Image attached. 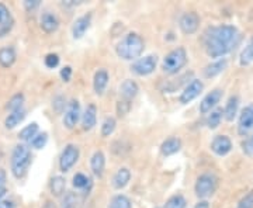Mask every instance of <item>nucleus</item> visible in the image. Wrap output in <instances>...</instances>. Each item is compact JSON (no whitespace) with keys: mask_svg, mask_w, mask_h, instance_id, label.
<instances>
[{"mask_svg":"<svg viewBox=\"0 0 253 208\" xmlns=\"http://www.w3.org/2000/svg\"><path fill=\"white\" fill-rule=\"evenodd\" d=\"M210 149L211 152L219 156V158H224L226 155H229L234 149V144H232V139L225 134H218L212 138L211 144H210Z\"/></svg>","mask_w":253,"mask_h":208,"instance_id":"10","label":"nucleus"},{"mask_svg":"<svg viewBox=\"0 0 253 208\" xmlns=\"http://www.w3.org/2000/svg\"><path fill=\"white\" fill-rule=\"evenodd\" d=\"M156 68H158V56L149 54L134 61L129 69L136 76H149L156 71Z\"/></svg>","mask_w":253,"mask_h":208,"instance_id":"7","label":"nucleus"},{"mask_svg":"<svg viewBox=\"0 0 253 208\" xmlns=\"http://www.w3.org/2000/svg\"><path fill=\"white\" fill-rule=\"evenodd\" d=\"M72 75H73V69L72 66H69V65H66V66H63L62 69H61V72H59V76H61V79L65 83H69L71 79H72Z\"/></svg>","mask_w":253,"mask_h":208,"instance_id":"43","label":"nucleus"},{"mask_svg":"<svg viewBox=\"0 0 253 208\" xmlns=\"http://www.w3.org/2000/svg\"><path fill=\"white\" fill-rule=\"evenodd\" d=\"M241 40L239 30L234 24H219L207 28L203 37L204 49L210 58L221 59L235 49Z\"/></svg>","mask_w":253,"mask_h":208,"instance_id":"1","label":"nucleus"},{"mask_svg":"<svg viewBox=\"0 0 253 208\" xmlns=\"http://www.w3.org/2000/svg\"><path fill=\"white\" fill-rule=\"evenodd\" d=\"M189 62V54L184 46H176L165 55L162 61V71L166 75L179 73Z\"/></svg>","mask_w":253,"mask_h":208,"instance_id":"4","label":"nucleus"},{"mask_svg":"<svg viewBox=\"0 0 253 208\" xmlns=\"http://www.w3.org/2000/svg\"><path fill=\"white\" fill-rule=\"evenodd\" d=\"M40 6H41V0H24V1H23V7H24V10L28 11V13L37 10Z\"/></svg>","mask_w":253,"mask_h":208,"instance_id":"44","label":"nucleus"},{"mask_svg":"<svg viewBox=\"0 0 253 208\" xmlns=\"http://www.w3.org/2000/svg\"><path fill=\"white\" fill-rule=\"evenodd\" d=\"M42 208H55L54 203H51V201H46L45 204L42 206Z\"/></svg>","mask_w":253,"mask_h":208,"instance_id":"48","label":"nucleus"},{"mask_svg":"<svg viewBox=\"0 0 253 208\" xmlns=\"http://www.w3.org/2000/svg\"><path fill=\"white\" fill-rule=\"evenodd\" d=\"M218 189V177L215 173L204 172L197 176L194 183V194L199 200H208Z\"/></svg>","mask_w":253,"mask_h":208,"instance_id":"5","label":"nucleus"},{"mask_svg":"<svg viewBox=\"0 0 253 208\" xmlns=\"http://www.w3.org/2000/svg\"><path fill=\"white\" fill-rule=\"evenodd\" d=\"M66 99L63 97V96H56L54 100H52V107L55 109V111L58 113V114H62L63 111H65V107H66Z\"/></svg>","mask_w":253,"mask_h":208,"instance_id":"40","label":"nucleus"},{"mask_svg":"<svg viewBox=\"0 0 253 208\" xmlns=\"http://www.w3.org/2000/svg\"><path fill=\"white\" fill-rule=\"evenodd\" d=\"M253 62V36L251 37L249 42L246 44L242 52L239 55V64L241 66H248Z\"/></svg>","mask_w":253,"mask_h":208,"instance_id":"33","label":"nucleus"},{"mask_svg":"<svg viewBox=\"0 0 253 208\" xmlns=\"http://www.w3.org/2000/svg\"><path fill=\"white\" fill-rule=\"evenodd\" d=\"M24 103H26V97L23 93H16L14 96H11L10 100L6 104V109L10 111H14V110H20L24 107Z\"/></svg>","mask_w":253,"mask_h":208,"instance_id":"35","label":"nucleus"},{"mask_svg":"<svg viewBox=\"0 0 253 208\" xmlns=\"http://www.w3.org/2000/svg\"><path fill=\"white\" fill-rule=\"evenodd\" d=\"M17 61V51L13 45H6L0 48V66L3 69H9Z\"/></svg>","mask_w":253,"mask_h":208,"instance_id":"22","label":"nucleus"},{"mask_svg":"<svg viewBox=\"0 0 253 208\" xmlns=\"http://www.w3.org/2000/svg\"><path fill=\"white\" fill-rule=\"evenodd\" d=\"M72 186L78 190H83L84 193L91 189V179L84 173H76L72 177Z\"/></svg>","mask_w":253,"mask_h":208,"instance_id":"30","label":"nucleus"},{"mask_svg":"<svg viewBox=\"0 0 253 208\" xmlns=\"http://www.w3.org/2000/svg\"><path fill=\"white\" fill-rule=\"evenodd\" d=\"M203 91H204V82L194 78L183 89L179 96V101H180V104H189L193 100L197 99Z\"/></svg>","mask_w":253,"mask_h":208,"instance_id":"11","label":"nucleus"},{"mask_svg":"<svg viewBox=\"0 0 253 208\" xmlns=\"http://www.w3.org/2000/svg\"><path fill=\"white\" fill-rule=\"evenodd\" d=\"M48 144V134L46 132H38L30 142H28V146L31 149H36V151H40V149H44Z\"/></svg>","mask_w":253,"mask_h":208,"instance_id":"36","label":"nucleus"},{"mask_svg":"<svg viewBox=\"0 0 253 208\" xmlns=\"http://www.w3.org/2000/svg\"><path fill=\"white\" fill-rule=\"evenodd\" d=\"M129 110H131V103H129V101H124V100H120V101L117 103L118 117H124V116H126Z\"/></svg>","mask_w":253,"mask_h":208,"instance_id":"42","label":"nucleus"},{"mask_svg":"<svg viewBox=\"0 0 253 208\" xmlns=\"http://www.w3.org/2000/svg\"><path fill=\"white\" fill-rule=\"evenodd\" d=\"M118 93H120L121 100L129 101V103H131V101L136 97V94L139 93V86H138V83H136L135 81H132V79H126V81L120 84Z\"/></svg>","mask_w":253,"mask_h":208,"instance_id":"18","label":"nucleus"},{"mask_svg":"<svg viewBox=\"0 0 253 208\" xmlns=\"http://www.w3.org/2000/svg\"><path fill=\"white\" fill-rule=\"evenodd\" d=\"M59 208H76V196L72 191H68L62 196L61 207Z\"/></svg>","mask_w":253,"mask_h":208,"instance_id":"37","label":"nucleus"},{"mask_svg":"<svg viewBox=\"0 0 253 208\" xmlns=\"http://www.w3.org/2000/svg\"><path fill=\"white\" fill-rule=\"evenodd\" d=\"M81 123L83 131H91L97 125V106L96 104L90 103L87 104L84 111H82Z\"/></svg>","mask_w":253,"mask_h":208,"instance_id":"14","label":"nucleus"},{"mask_svg":"<svg viewBox=\"0 0 253 208\" xmlns=\"http://www.w3.org/2000/svg\"><path fill=\"white\" fill-rule=\"evenodd\" d=\"M33 163V152L27 144L14 145L10 155V173L14 179L21 180L27 176L28 169Z\"/></svg>","mask_w":253,"mask_h":208,"instance_id":"3","label":"nucleus"},{"mask_svg":"<svg viewBox=\"0 0 253 208\" xmlns=\"http://www.w3.org/2000/svg\"><path fill=\"white\" fill-rule=\"evenodd\" d=\"M251 132H253V104L246 106L238 118V134L248 136Z\"/></svg>","mask_w":253,"mask_h":208,"instance_id":"13","label":"nucleus"},{"mask_svg":"<svg viewBox=\"0 0 253 208\" xmlns=\"http://www.w3.org/2000/svg\"><path fill=\"white\" fill-rule=\"evenodd\" d=\"M239 103H241V100H239V97L236 94L229 96V99L226 100L225 107L222 109V111H224V118L228 123H232L236 118V116H238V113H239Z\"/></svg>","mask_w":253,"mask_h":208,"instance_id":"24","label":"nucleus"},{"mask_svg":"<svg viewBox=\"0 0 253 208\" xmlns=\"http://www.w3.org/2000/svg\"><path fill=\"white\" fill-rule=\"evenodd\" d=\"M90 170L94 177L101 179L106 170V155L103 151H94L90 158Z\"/></svg>","mask_w":253,"mask_h":208,"instance_id":"16","label":"nucleus"},{"mask_svg":"<svg viewBox=\"0 0 253 208\" xmlns=\"http://www.w3.org/2000/svg\"><path fill=\"white\" fill-rule=\"evenodd\" d=\"M194 208H211V207H210L208 200H199V201L194 204Z\"/></svg>","mask_w":253,"mask_h":208,"instance_id":"47","label":"nucleus"},{"mask_svg":"<svg viewBox=\"0 0 253 208\" xmlns=\"http://www.w3.org/2000/svg\"><path fill=\"white\" fill-rule=\"evenodd\" d=\"M181 146H183V142L179 136H169L161 144L159 149H161V154L168 158V156H173L177 152H180Z\"/></svg>","mask_w":253,"mask_h":208,"instance_id":"20","label":"nucleus"},{"mask_svg":"<svg viewBox=\"0 0 253 208\" xmlns=\"http://www.w3.org/2000/svg\"><path fill=\"white\" fill-rule=\"evenodd\" d=\"M0 208H17L16 206V201L14 200H10V199H1L0 200Z\"/></svg>","mask_w":253,"mask_h":208,"instance_id":"45","label":"nucleus"},{"mask_svg":"<svg viewBox=\"0 0 253 208\" xmlns=\"http://www.w3.org/2000/svg\"><path fill=\"white\" fill-rule=\"evenodd\" d=\"M224 97V90L222 89H212V90L207 93L206 96H204V99L200 101V106L199 110L201 114H206L207 116L210 111H212L214 109H217L218 104H219V101L222 100Z\"/></svg>","mask_w":253,"mask_h":208,"instance_id":"12","label":"nucleus"},{"mask_svg":"<svg viewBox=\"0 0 253 208\" xmlns=\"http://www.w3.org/2000/svg\"><path fill=\"white\" fill-rule=\"evenodd\" d=\"M40 132V127H38V124L37 123H31V124H28L26 127L23 128L20 132H18V139L21 141V144H27L28 142L34 138Z\"/></svg>","mask_w":253,"mask_h":208,"instance_id":"29","label":"nucleus"},{"mask_svg":"<svg viewBox=\"0 0 253 208\" xmlns=\"http://www.w3.org/2000/svg\"><path fill=\"white\" fill-rule=\"evenodd\" d=\"M27 117V110L24 109H20V110H14V111H10L9 114H7V117L4 118V128L6 129H14V128L20 125L23 121H24V118Z\"/></svg>","mask_w":253,"mask_h":208,"instance_id":"25","label":"nucleus"},{"mask_svg":"<svg viewBox=\"0 0 253 208\" xmlns=\"http://www.w3.org/2000/svg\"><path fill=\"white\" fill-rule=\"evenodd\" d=\"M132 173L128 167H120L117 172L114 173L113 179H111V186L116 190H123L124 187H126L131 181Z\"/></svg>","mask_w":253,"mask_h":208,"instance_id":"21","label":"nucleus"},{"mask_svg":"<svg viewBox=\"0 0 253 208\" xmlns=\"http://www.w3.org/2000/svg\"><path fill=\"white\" fill-rule=\"evenodd\" d=\"M82 117L81 101L78 99H72L68 101L65 111L62 113V124L66 129H73L79 124Z\"/></svg>","mask_w":253,"mask_h":208,"instance_id":"8","label":"nucleus"},{"mask_svg":"<svg viewBox=\"0 0 253 208\" xmlns=\"http://www.w3.org/2000/svg\"><path fill=\"white\" fill-rule=\"evenodd\" d=\"M109 81H110V75L107 72V69H99L96 71L94 76H93V90L97 96H103L104 91L107 89L109 86Z\"/></svg>","mask_w":253,"mask_h":208,"instance_id":"19","label":"nucleus"},{"mask_svg":"<svg viewBox=\"0 0 253 208\" xmlns=\"http://www.w3.org/2000/svg\"><path fill=\"white\" fill-rule=\"evenodd\" d=\"M49 193L52 197H62L63 194L66 193V179L61 176V174H56L52 176L49 179Z\"/></svg>","mask_w":253,"mask_h":208,"instance_id":"27","label":"nucleus"},{"mask_svg":"<svg viewBox=\"0 0 253 208\" xmlns=\"http://www.w3.org/2000/svg\"><path fill=\"white\" fill-rule=\"evenodd\" d=\"M228 68V59L226 58H221V59H215L212 61L211 64H208L206 68H204V76L207 79H211V78H215L218 75L225 71Z\"/></svg>","mask_w":253,"mask_h":208,"instance_id":"26","label":"nucleus"},{"mask_svg":"<svg viewBox=\"0 0 253 208\" xmlns=\"http://www.w3.org/2000/svg\"><path fill=\"white\" fill-rule=\"evenodd\" d=\"M222 120H224V111H222L221 107H217V109H214L207 114L206 125H207L208 129H217L221 125Z\"/></svg>","mask_w":253,"mask_h":208,"instance_id":"28","label":"nucleus"},{"mask_svg":"<svg viewBox=\"0 0 253 208\" xmlns=\"http://www.w3.org/2000/svg\"><path fill=\"white\" fill-rule=\"evenodd\" d=\"M116 128H117V120H116V117H113V116H109V117L104 118L103 123H101L100 134H101L103 138H109L110 135L114 134Z\"/></svg>","mask_w":253,"mask_h":208,"instance_id":"31","label":"nucleus"},{"mask_svg":"<svg viewBox=\"0 0 253 208\" xmlns=\"http://www.w3.org/2000/svg\"><path fill=\"white\" fill-rule=\"evenodd\" d=\"M145 51V41L138 33H128L116 45V54L123 61L134 62L141 58Z\"/></svg>","mask_w":253,"mask_h":208,"instance_id":"2","label":"nucleus"},{"mask_svg":"<svg viewBox=\"0 0 253 208\" xmlns=\"http://www.w3.org/2000/svg\"><path fill=\"white\" fill-rule=\"evenodd\" d=\"M6 181H7V173L4 169H0V191L7 190L6 189Z\"/></svg>","mask_w":253,"mask_h":208,"instance_id":"46","label":"nucleus"},{"mask_svg":"<svg viewBox=\"0 0 253 208\" xmlns=\"http://www.w3.org/2000/svg\"><path fill=\"white\" fill-rule=\"evenodd\" d=\"M81 158V149L75 144H68L59 155V172L68 173L73 169V166L78 163Z\"/></svg>","mask_w":253,"mask_h":208,"instance_id":"6","label":"nucleus"},{"mask_svg":"<svg viewBox=\"0 0 253 208\" xmlns=\"http://www.w3.org/2000/svg\"><path fill=\"white\" fill-rule=\"evenodd\" d=\"M59 62H61L59 55L54 54V52L46 54L45 58H44V65H45L48 69H55V68H58V66H59Z\"/></svg>","mask_w":253,"mask_h":208,"instance_id":"38","label":"nucleus"},{"mask_svg":"<svg viewBox=\"0 0 253 208\" xmlns=\"http://www.w3.org/2000/svg\"><path fill=\"white\" fill-rule=\"evenodd\" d=\"M109 208H132V201L126 194H116L110 200Z\"/></svg>","mask_w":253,"mask_h":208,"instance_id":"32","label":"nucleus"},{"mask_svg":"<svg viewBox=\"0 0 253 208\" xmlns=\"http://www.w3.org/2000/svg\"><path fill=\"white\" fill-rule=\"evenodd\" d=\"M40 27L45 34H52L59 28V18L52 11H44L40 17Z\"/></svg>","mask_w":253,"mask_h":208,"instance_id":"17","label":"nucleus"},{"mask_svg":"<svg viewBox=\"0 0 253 208\" xmlns=\"http://www.w3.org/2000/svg\"><path fill=\"white\" fill-rule=\"evenodd\" d=\"M163 208H187V200L183 194L176 193L166 200Z\"/></svg>","mask_w":253,"mask_h":208,"instance_id":"34","label":"nucleus"},{"mask_svg":"<svg viewBox=\"0 0 253 208\" xmlns=\"http://www.w3.org/2000/svg\"><path fill=\"white\" fill-rule=\"evenodd\" d=\"M91 26V13H86L81 17H78L72 24V37L73 40H81L87 33Z\"/></svg>","mask_w":253,"mask_h":208,"instance_id":"15","label":"nucleus"},{"mask_svg":"<svg viewBox=\"0 0 253 208\" xmlns=\"http://www.w3.org/2000/svg\"><path fill=\"white\" fill-rule=\"evenodd\" d=\"M13 24H14V18L10 9L4 3H0V37H3L7 31H10Z\"/></svg>","mask_w":253,"mask_h":208,"instance_id":"23","label":"nucleus"},{"mask_svg":"<svg viewBox=\"0 0 253 208\" xmlns=\"http://www.w3.org/2000/svg\"><path fill=\"white\" fill-rule=\"evenodd\" d=\"M242 152L248 158H253V134L251 136H248L242 142Z\"/></svg>","mask_w":253,"mask_h":208,"instance_id":"41","label":"nucleus"},{"mask_svg":"<svg viewBox=\"0 0 253 208\" xmlns=\"http://www.w3.org/2000/svg\"><path fill=\"white\" fill-rule=\"evenodd\" d=\"M236 208H253V190L248 191L244 197L238 201Z\"/></svg>","mask_w":253,"mask_h":208,"instance_id":"39","label":"nucleus"},{"mask_svg":"<svg viewBox=\"0 0 253 208\" xmlns=\"http://www.w3.org/2000/svg\"><path fill=\"white\" fill-rule=\"evenodd\" d=\"M201 18L196 11H186L179 18V28L184 36H193L199 31Z\"/></svg>","mask_w":253,"mask_h":208,"instance_id":"9","label":"nucleus"}]
</instances>
